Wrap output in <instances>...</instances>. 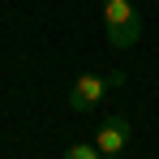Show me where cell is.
Returning <instances> with one entry per match:
<instances>
[{"label":"cell","instance_id":"obj_1","mask_svg":"<svg viewBox=\"0 0 159 159\" xmlns=\"http://www.w3.org/2000/svg\"><path fill=\"white\" fill-rule=\"evenodd\" d=\"M107 90V78H99V73H82L73 86H69V107L73 112H90V107L103 99Z\"/></svg>","mask_w":159,"mask_h":159},{"label":"cell","instance_id":"obj_2","mask_svg":"<svg viewBox=\"0 0 159 159\" xmlns=\"http://www.w3.org/2000/svg\"><path fill=\"white\" fill-rule=\"evenodd\" d=\"M125 142H129V120H125V116H107L103 125H99L95 146H99L103 155H120V151H125Z\"/></svg>","mask_w":159,"mask_h":159},{"label":"cell","instance_id":"obj_3","mask_svg":"<svg viewBox=\"0 0 159 159\" xmlns=\"http://www.w3.org/2000/svg\"><path fill=\"white\" fill-rule=\"evenodd\" d=\"M138 39H142V17H129L120 26H107V43L112 48H133Z\"/></svg>","mask_w":159,"mask_h":159},{"label":"cell","instance_id":"obj_4","mask_svg":"<svg viewBox=\"0 0 159 159\" xmlns=\"http://www.w3.org/2000/svg\"><path fill=\"white\" fill-rule=\"evenodd\" d=\"M129 17H138V9H133L129 0H103V26H120Z\"/></svg>","mask_w":159,"mask_h":159},{"label":"cell","instance_id":"obj_5","mask_svg":"<svg viewBox=\"0 0 159 159\" xmlns=\"http://www.w3.org/2000/svg\"><path fill=\"white\" fill-rule=\"evenodd\" d=\"M65 159H107L99 146H86V142H78V146H69L65 151Z\"/></svg>","mask_w":159,"mask_h":159}]
</instances>
